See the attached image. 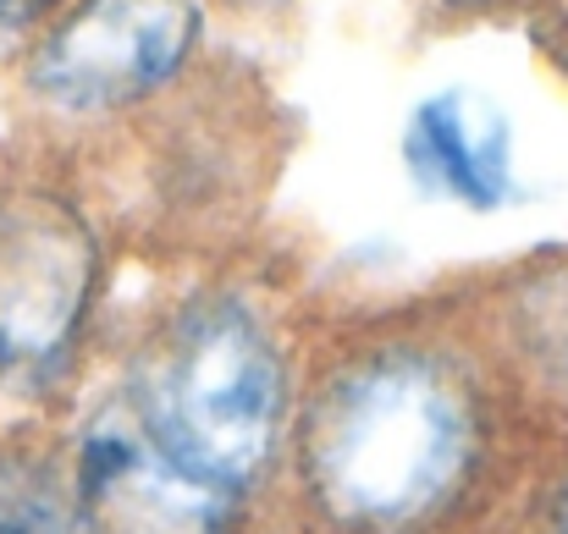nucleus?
Returning a JSON list of instances; mask_svg holds the SVG:
<instances>
[{"label": "nucleus", "instance_id": "2", "mask_svg": "<svg viewBox=\"0 0 568 534\" xmlns=\"http://www.w3.org/2000/svg\"><path fill=\"white\" fill-rule=\"evenodd\" d=\"M139 424L204 491L248 485L282 430V358L237 304H199L150 358Z\"/></svg>", "mask_w": 568, "mask_h": 534}, {"label": "nucleus", "instance_id": "5", "mask_svg": "<svg viewBox=\"0 0 568 534\" xmlns=\"http://www.w3.org/2000/svg\"><path fill=\"white\" fill-rule=\"evenodd\" d=\"M78 496L94 518L128 534H215L221 491L189 480L139 424V413H100L78 452Z\"/></svg>", "mask_w": 568, "mask_h": 534}, {"label": "nucleus", "instance_id": "8", "mask_svg": "<svg viewBox=\"0 0 568 534\" xmlns=\"http://www.w3.org/2000/svg\"><path fill=\"white\" fill-rule=\"evenodd\" d=\"M44 0H0V22H17V17H33Z\"/></svg>", "mask_w": 568, "mask_h": 534}, {"label": "nucleus", "instance_id": "7", "mask_svg": "<svg viewBox=\"0 0 568 534\" xmlns=\"http://www.w3.org/2000/svg\"><path fill=\"white\" fill-rule=\"evenodd\" d=\"M0 534H78V507L33 458H0Z\"/></svg>", "mask_w": 568, "mask_h": 534}, {"label": "nucleus", "instance_id": "9", "mask_svg": "<svg viewBox=\"0 0 568 534\" xmlns=\"http://www.w3.org/2000/svg\"><path fill=\"white\" fill-rule=\"evenodd\" d=\"M552 534H568V491H564V502H558V524H552Z\"/></svg>", "mask_w": 568, "mask_h": 534}, {"label": "nucleus", "instance_id": "1", "mask_svg": "<svg viewBox=\"0 0 568 534\" xmlns=\"http://www.w3.org/2000/svg\"><path fill=\"white\" fill-rule=\"evenodd\" d=\"M475 458V413L425 353H376L337 380L315 413L310 463L332 518L408 530L436 513Z\"/></svg>", "mask_w": 568, "mask_h": 534}, {"label": "nucleus", "instance_id": "4", "mask_svg": "<svg viewBox=\"0 0 568 534\" xmlns=\"http://www.w3.org/2000/svg\"><path fill=\"white\" fill-rule=\"evenodd\" d=\"M89 237L61 204H0V363L39 369L61 353L89 304Z\"/></svg>", "mask_w": 568, "mask_h": 534}, {"label": "nucleus", "instance_id": "6", "mask_svg": "<svg viewBox=\"0 0 568 534\" xmlns=\"http://www.w3.org/2000/svg\"><path fill=\"white\" fill-rule=\"evenodd\" d=\"M408 172L419 187L458 198L469 209H497L514 193V138L491 100L447 89L425 100L403 138Z\"/></svg>", "mask_w": 568, "mask_h": 534}, {"label": "nucleus", "instance_id": "3", "mask_svg": "<svg viewBox=\"0 0 568 534\" xmlns=\"http://www.w3.org/2000/svg\"><path fill=\"white\" fill-rule=\"evenodd\" d=\"M199 39L193 0H83L33 55V89L67 111H116L155 94Z\"/></svg>", "mask_w": 568, "mask_h": 534}]
</instances>
